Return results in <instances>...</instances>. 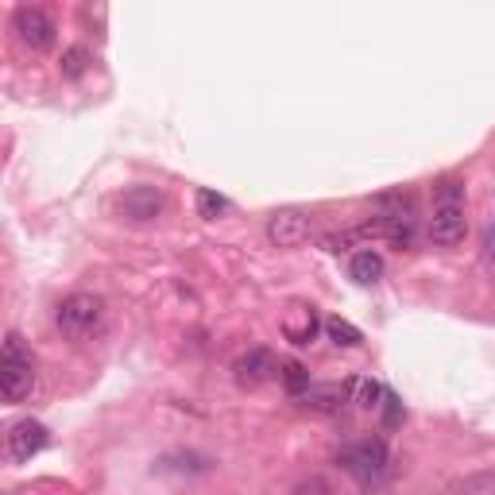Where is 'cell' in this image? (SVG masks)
Returning a JSON list of instances; mask_svg holds the SVG:
<instances>
[{
  "label": "cell",
  "instance_id": "obj_1",
  "mask_svg": "<svg viewBox=\"0 0 495 495\" xmlns=\"http://www.w3.org/2000/svg\"><path fill=\"white\" fill-rule=\"evenodd\" d=\"M468 233V217H465V182L457 178H441L434 186V217H429V240L441 248L460 244Z\"/></svg>",
  "mask_w": 495,
  "mask_h": 495
},
{
  "label": "cell",
  "instance_id": "obj_2",
  "mask_svg": "<svg viewBox=\"0 0 495 495\" xmlns=\"http://www.w3.org/2000/svg\"><path fill=\"white\" fill-rule=\"evenodd\" d=\"M336 465H341L356 483H364V488H372L387 476V468H391V452H387L383 437H356L349 445L336 449Z\"/></svg>",
  "mask_w": 495,
  "mask_h": 495
},
{
  "label": "cell",
  "instance_id": "obj_3",
  "mask_svg": "<svg viewBox=\"0 0 495 495\" xmlns=\"http://www.w3.org/2000/svg\"><path fill=\"white\" fill-rule=\"evenodd\" d=\"M55 321H58L62 336H70V341H89V336H97L104 325V298L101 294H89V290L66 294L55 310Z\"/></svg>",
  "mask_w": 495,
  "mask_h": 495
},
{
  "label": "cell",
  "instance_id": "obj_4",
  "mask_svg": "<svg viewBox=\"0 0 495 495\" xmlns=\"http://www.w3.org/2000/svg\"><path fill=\"white\" fill-rule=\"evenodd\" d=\"M35 387V360L19 333L4 336V356H0V391L8 403H24Z\"/></svg>",
  "mask_w": 495,
  "mask_h": 495
},
{
  "label": "cell",
  "instance_id": "obj_5",
  "mask_svg": "<svg viewBox=\"0 0 495 495\" xmlns=\"http://www.w3.org/2000/svg\"><path fill=\"white\" fill-rule=\"evenodd\" d=\"M375 209H379V217L364 228V233H379V236H387L398 248L414 244V233H418L414 197H410V194H387V197H379V202H375Z\"/></svg>",
  "mask_w": 495,
  "mask_h": 495
},
{
  "label": "cell",
  "instance_id": "obj_6",
  "mask_svg": "<svg viewBox=\"0 0 495 495\" xmlns=\"http://www.w3.org/2000/svg\"><path fill=\"white\" fill-rule=\"evenodd\" d=\"M12 24H16V35H19V43L24 47H31V50H50L55 47V31L58 27L39 4H19Z\"/></svg>",
  "mask_w": 495,
  "mask_h": 495
},
{
  "label": "cell",
  "instance_id": "obj_7",
  "mask_svg": "<svg viewBox=\"0 0 495 495\" xmlns=\"http://www.w3.org/2000/svg\"><path fill=\"white\" fill-rule=\"evenodd\" d=\"M310 236V213L306 209H275L267 217V240L275 248H298Z\"/></svg>",
  "mask_w": 495,
  "mask_h": 495
},
{
  "label": "cell",
  "instance_id": "obj_8",
  "mask_svg": "<svg viewBox=\"0 0 495 495\" xmlns=\"http://www.w3.org/2000/svg\"><path fill=\"white\" fill-rule=\"evenodd\" d=\"M117 209L124 220H155L166 209V194L159 186H128L124 194L117 197Z\"/></svg>",
  "mask_w": 495,
  "mask_h": 495
},
{
  "label": "cell",
  "instance_id": "obj_9",
  "mask_svg": "<svg viewBox=\"0 0 495 495\" xmlns=\"http://www.w3.org/2000/svg\"><path fill=\"white\" fill-rule=\"evenodd\" d=\"M47 441H50V429L43 422L19 418V422L8 429V457H12L16 465H27L31 457H39V452L47 449Z\"/></svg>",
  "mask_w": 495,
  "mask_h": 495
},
{
  "label": "cell",
  "instance_id": "obj_10",
  "mask_svg": "<svg viewBox=\"0 0 495 495\" xmlns=\"http://www.w3.org/2000/svg\"><path fill=\"white\" fill-rule=\"evenodd\" d=\"M233 372H236L240 387H259V383H267V379H275L282 372V360L271 349H248L233 364Z\"/></svg>",
  "mask_w": 495,
  "mask_h": 495
},
{
  "label": "cell",
  "instance_id": "obj_11",
  "mask_svg": "<svg viewBox=\"0 0 495 495\" xmlns=\"http://www.w3.org/2000/svg\"><path fill=\"white\" fill-rule=\"evenodd\" d=\"M318 329H321V318H318V310H313L310 302H290L287 313H282V336H287L290 344H298V349L313 344Z\"/></svg>",
  "mask_w": 495,
  "mask_h": 495
},
{
  "label": "cell",
  "instance_id": "obj_12",
  "mask_svg": "<svg viewBox=\"0 0 495 495\" xmlns=\"http://www.w3.org/2000/svg\"><path fill=\"white\" fill-rule=\"evenodd\" d=\"M352 403V383H310L306 391L298 395V406L313 410V414H341V406Z\"/></svg>",
  "mask_w": 495,
  "mask_h": 495
},
{
  "label": "cell",
  "instance_id": "obj_13",
  "mask_svg": "<svg viewBox=\"0 0 495 495\" xmlns=\"http://www.w3.org/2000/svg\"><path fill=\"white\" fill-rule=\"evenodd\" d=\"M349 275L360 282V287H367V282H375L379 275H383V256L372 248H364V251H356V256L349 259Z\"/></svg>",
  "mask_w": 495,
  "mask_h": 495
},
{
  "label": "cell",
  "instance_id": "obj_14",
  "mask_svg": "<svg viewBox=\"0 0 495 495\" xmlns=\"http://www.w3.org/2000/svg\"><path fill=\"white\" fill-rule=\"evenodd\" d=\"M383 395H387V387L375 383V379H352V403L360 410H379Z\"/></svg>",
  "mask_w": 495,
  "mask_h": 495
},
{
  "label": "cell",
  "instance_id": "obj_15",
  "mask_svg": "<svg viewBox=\"0 0 495 495\" xmlns=\"http://www.w3.org/2000/svg\"><path fill=\"white\" fill-rule=\"evenodd\" d=\"M325 333H329V341L341 344V349H356V344H364V333L356 329L352 321H344V318H325Z\"/></svg>",
  "mask_w": 495,
  "mask_h": 495
},
{
  "label": "cell",
  "instance_id": "obj_16",
  "mask_svg": "<svg viewBox=\"0 0 495 495\" xmlns=\"http://www.w3.org/2000/svg\"><path fill=\"white\" fill-rule=\"evenodd\" d=\"M89 50L86 47H66V50H62V62H58V66H62V78H66V81H78L81 78V73H86L89 70Z\"/></svg>",
  "mask_w": 495,
  "mask_h": 495
},
{
  "label": "cell",
  "instance_id": "obj_17",
  "mask_svg": "<svg viewBox=\"0 0 495 495\" xmlns=\"http://www.w3.org/2000/svg\"><path fill=\"white\" fill-rule=\"evenodd\" d=\"M228 209H233V202H228L225 194H213V189H197V217L217 220V217H225Z\"/></svg>",
  "mask_w": 495,
  "mask_h": 495
},
{
  "label": "cell",
  "instance_id": "obj_18",
  "mask_svg": "<svg viewBox=\"0 0 495 495\" xmlns=\"http://www.w3.org/2000/svg\"><path fill=\"white\" fill-rule=\"evenodd\" d=\"M279 379H282V383H287V391H290L294 398H298V395L310 387V372H306V367H302L298 360H287V364H282Z\"/></svg>",
  "mask_w": 495,
  "mask_h": 495
},
{
  "label": "cell",
  "instance_id": "obj_19",
  "mask_svg": "<svg viewBox=\"0 0 495 495\" xmlns=\"http://www.w3.org/2000/svg\"><path fill=\"white\" fill-rule=\"evenodd\" d=\"M379 410H383V429H395L398 422H403V403H398V395L387 391L383 403H379Z\"/></svg>",
  "mask_w": 495,
  "mask_h": 495
},
{
  "label": "cell",
  "instance_id": "obj_20",
  "mask_svg": "<svg viewBox=\"0 0 495 495\" xmlns=\"http://www.w3.org/2000/svg\"><path fill=\"white\" fill-rule=\"evenodd\" d=\"M298 495H329V483H325L321 476H310L298 483Z\"/></svg>",
  "mask_w": 495,
  "mask_h": 495
},
{
  "label": "cell",
  "instance_id": "obj_21",
  "mask_svg": "<svg viewBox=\"0 0 495 495\" xmlns=\"http://www.w3.org/2000/svg\"><path fill=\"white\" fill-rule=\"evenodd\" d=\"M352 240H356V233H333V236H325V248L329 251H349Z\"/></svg>",
  "mask_w": 495,
  "mask_h": 495
},
{
  "label": "cell",
  "instance_id": "obj_22",
  "mask_svg": "<svg viewBox=\"0 0 495 495\" xmlns=\"http://www.w3.org/2000/svg\"><path fill=\"white\" fill-rule=\"evenodd\" d=\"M483 259L495 263V225H491V228H483Z\"/></svg>",
  "mask_w": 495,
  "mask_h": 495
}]
</instances>
